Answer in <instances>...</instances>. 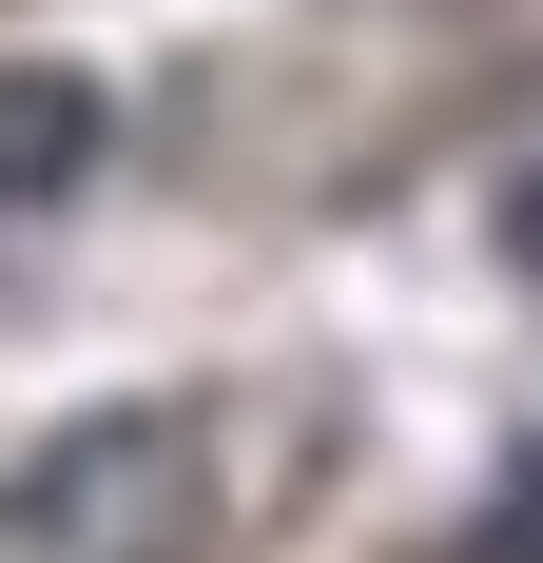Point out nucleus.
<instances>
[{"label": "nucleus", "instance_id": "obj_1", "mask_svg": "<svg viewBox=\"0 0 543 563\" xmlns=\"http://www.w3.org/2000/svg\"><path fill=\"white\" fill-rule=\"evenodd\" d=\"M0 563H214V408H78L0 466Z\"/></svg>", "mask_w": 543, "mask_h": 563}, {"label": "nucleus", "instance_id": "obj_2", "mask_svg": "<svg viewBox=\"0 0 543 563\" xmlns=\"http://www.w3.org/2000/svg\"><path fill=\"white\" fill-rule=\"evenodd\" d=\"M117 156V98L58 78V58H0V214H78Z\"/></svg>", "mask_w": 543, "mask_h": 563}, {"label": "nucleus", "instance_id": "obj_3", "mask_svg": "<svg viewBox=\"0 0 543 563\" xmlns=\"http://www.w3.org/2000/svg\"><path fill=\"white\" fill-rule=\"evenodd\" d=\"M466 563H543V448L505 466V525H466Z\"/></svg>", "mask_w": 543, "mask_h": 563}, {"label": "nucleus", "instance_id": "obj_4", "mask_svg": "<svg viewBox=\"0 0 543 563\" xmlns=\"http://www.w3.org/2000/svg\"><path fill=\"white\" fill-rule=\"evenodd\" d=\"M505 233H524V273H543V175H524V214H505Z\"/></svg>", "mask_w": 543, "mask_h": 563}]
</instances>
